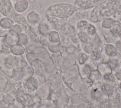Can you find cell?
I'll use <instances>...</instances> for the list:
<instances>
[{
  "label": "cell",
  "instance_id": "cell-22",
  "mask_svg": "<svg viewBox=\"0 0 121 108\" xmlns=\"http://www.w3.org/2000/svg\"><path fill=\"white\" fill-rule=\"evenodd\" d=\"M26 57L27 60V61L29 63H31L35 60L36 59V57L34 53L29 52L26 54Z\"/></svg>",
  "mask_w": 121,
  "mask_h": 108
},
{
  "label": "cell",
  "instance_id": "cell-20",
  "mask_svg": "<svg viewBox=\"0 0 121 108\" xmlns=\"http://www.w3.org/2000/svg\"><path fill=\"white\" fill-rule=\"evenodd\" d=\"M50 42V40L47 35H42L40 37V42L43 45H47Z\"/></svg>",
  "mask_w": 121,
  "mask_h": 108
},
{
  "label": "cell",
  "instance_id": "cell-27",
  "mask_svg": "<svg viewBox=\"0 0 121 108\" xmlns=\"http://www.w3.org/2000/svg\"></svg>",
  "mask_w": 121,
  "mask_h": 108
},
{
  "label": "cell",
  "instance_id": "cell-12",
  "mask_svg": "<svg viewBox=\"0 0 121 108\" xmlns=\"http://www.w3.org/2000/svg\"><path fill=\"white\" fill-rule=\"evenodd\" d=\"M48 35L50 41L52 43H56L59 42L60 39L59 35L57 31L55 30H52Z\"/></svg>",
  "mask_w": 121,
  "mask_h": 108
},
{
  "label": "cell",
  "instance_id": "cell-13",
  "mask_svg": "<svg viewBox=\"0 0 121 108\" xmlns=\"http://www.w3.org/2000/svg\"><path fill=\"white\" fill-rule=\"evenodd\" d=\"M31 65L33 69H34L36 71H38L42 69L44 66V65L43 64L41 61L37 59L35 60L31 63Z\"/></svg>",
  "mask_w": 121,
  "mask_h": 108
},
{
  "label": "cell",
  "instance_id": "cell-9",
  "mask_svg": "<svg viewBox=\"0 0 121 108\" xmlns=\"http://www.w3.org/2000/svg\"><path fill=\"white\" fill-rule=\"evenodd\" d=\"M10 49L11 52L15 55L22 54L25 52V48L23 45L18 44L11 46Z\"/></svg>",
  "mask_w": 121,
  "mask_h": 108
},
{
  "label": "cell",
  "instance_id": "cell-10",
  "mask_svg": "<svg viewBox=\"0 0 121 108\" xmlns=\"http://www.w3.org/2000/svg\"><path fill=\"white\" fill-rule=\"evenodd\" d=\"M14 25V21L10 18H4L0 20V27L10 28L12 26Z\"/></svg>",
  "mask_w": 121,
  "mask_h": 108
},
{
  "label": "cell",
  "instance_id": "cell-17",
  "mask_svg": "<svg viewBox=\"0 0 121 108\" xmlns=\"http://www.w3.org/2000/svg\"><path fill=\"white\" fill-rule=\"evenodd\" d=\"M116 22V21L115 20L111 18H106L103 21L102 25L104 27L109 28L112 27Z\"/></svg>",
  "mask_w": 121,
  "mask_h": 108
},
{
  "label": "cell",
  "instance_id": "cell-14",
  "mask_svg": "<svg viewBox=\"0 0 121 108\" xmlns=\"http://www.w3.org/2000/svg\"><path fill=\"white\" fill-rule=\"evenodd\" d=\"M18 41L17 44L20 45H26L28 41V37L27 35L25 33H19Z\"/></svg>",
  "mask_w": 121,
  "mask_h": 108
},
{
  "label": "cell",
  "instance_id": "cell-15",
  "mask_svg": "<svg viewBox=\"0 0 121 108\" xmlns=\"http://www.w3.org/2000/svg\"><path fill=\"white\" fill-rule=\"evenodd\" d=\"M30 28L32 32L35 36H38L40 33L39 31V24L38 22H34L31 24Z\"/></svg>",
  "mask_w": 121,
  "mask_h": 108
},
{
  "label": "cell",
  "instance_id": "cell-11",
  "mask_svg": "<svg viewBox=\"0 0 121 108\" xmlns=\"http://www.w3.org/2000/svg\"><path fill=\"white\" fill-rule=\"evenodd\" d=\"M34 73V69L32 66H26L22 70V75L25 79H28L32 76Z\"/></svg>",
  "mask_w": 121,
  "mask_h": 108
},
{
  "label": "cell",
  "instance_id": "cell-7",
  "mask_svg": "<svg viewBox=\"0 0 121 108\" xmlns=\"http://www.w3.org/2000/svg\"><path fill=\"white\" fill-rule=\"evenodd\" d=\"M41 17L40 14L37 11H32L30 12L27 15L26 19L30 23L34 22H38L40 21Z\"/></svg>",
  "mask_w": 121,
  "mask_h": 108
},
{
  "label": "cell",
  "instance_id": "cell-24",
  "mask_svg": "<svg viewBox=\"0 0 121 108\" xmlns=\"http://www.w3.org/2000/svg\"><path fill=\"white\" fill-rule=\"evenodd\" d=\"M87 31L88 34L90 35H94L96 32V29L95 27L91 24H88L87 27H86Z\"/></svg>",
  "mask_w": 121,
  "mask_h": 108
},
{
  "label": "cell",
  "instance_id": "cell-1",
  "mask_svg": "<svg viewBox=\"0 0 121 108\" xmlns=\"http://www.w3.org/2000/svg\"><path fill=\"white\" fill-rule=\"evenodd\" d=\"M76 11L75 7L69 3H59L50 7L46 12L47 15L61 18L72 16Z\"/></svg>",
  "mask_w": 121,
  "mask_h": 108
},
{
  "label": "cell",
  "instance_id": "cell-5",
  "mask_svg": "<svg viewBox=\"0 0 121 108\" xmlns=\"http://www.w3.org/2000/svg\"><path fill=\"white\" fill-rule=\"evenodd\" d=\"M52 23L48 18L43 20L39 24V31L42 35H48L52 31Z\"/></svg>",
  "mask_w": 121,
  "mask_h": 108
},
{
  "label": "cell",
  "instance_id": "cell-25",
  "mask_svg": "<svg viewBox=\"0 0 121 108\" xmlns=\"http://www.w3.org/2000/svg\"><path fill=\"white\" fill-rule=\"evenodd\" d=\"M8 57L5 55H0V68L6 64Z\"/></svg>",
  "mask_w": 121,
  "mask_h": 108
},
{
  "label": "cell",
  "instance_id": "cell-21",
  "mask_svg": "<svg viewBox=\"0 0 121 108\" xmlns=\"http://www.w3.org/2000/svg\"><path fill=\"white\" fill-rule=\"evenodd\" d=\"M10 32V29L0 27V37H6Z\"/></svg>",
  "mask_w": 121,
  "mask_h": 108
},
{
  "label": "cell",
  "instance_id": "cell-18",
  "mask_svg": "<svg viewBox=\"0 0 121 108\" xmlns=\"http://www.w3.org/2000/svg\"><path fill=\"white\" fill-rule=\"evenodd\" d=\"M89 23L86 20H81L79 21L77 24V29L82 31L84 29L86 28Z\"/></svg>",
  "mask_w": 121,
  "mask_h": 108
},
{
  "label": "cell",
  "instance_id": "cell-3",
  "mask_svg": "<svg viewBox=\"0 0 121 108\" xmlns=\"http://www.w3.org/2000/svg\"><path fill=\"white\" fill-rule=\"evenodd\" d=\"M102 0H76L75 6L78 9H87L98 4Z\"/></svg>",
  "mask_w": 121,
  "mask_h": 108
},
{
  "label": "cell",
  "instance_id": "cell-4",
  "mask_svg": "<svg viewBox=\"0 0 121 108\" xmlns=\"http://www.w3.org/2000/svg\"><path fill=\"white\" fill-rule=\"evenodd\" d=\"M18 39V34L13 31L10 30L9 34L2 39V42L5 46L10 47L13 45L17 44Z\"/></svg>",
  "mask_w": 121,
  "mask_h": 108
},
{
  "label": "cell",
  "instance_id": "cell-23",
  "mask_svg": "<svg viewBox=\"0 0 121 108\" xmlns=\"http://www.w3.org/2000/svg\"><path fill=\"white\" fill-rule=\"evenodd\" d=\"M9 29H10V30L16 32L17 34H18L19 33H20V32L22 30V27H20V26H19L17 24L14 25Z\"/></svg>",
  "mask_w": 121,
  "mask_h": 108
},
{
  "label": "cell",
  "instance_id": "cell-19",
  "mask_svg": "<svg viewBox=\"0 0 121 108\" xmlns=\"http://www.w3.org/2000/svg\"><path fill=\"white\" fill-rule=\"evenodd\" d=\"M14 20L18 23L21 24L22 25L26 24V20L25 18L21 14H17L16 15L14 18Z\"/></svg>",
  "mask_w": 121,
  "mask_h": 108
},
{
  "label": "cell",
  "instance_id": "cell-8",
  "mask_svg": "<svg viewBox=\"0 0 121 108\" xmlns=\"http://www.w3.org/2000/svg\"><path fill=\"white\" fill-rule=\"evenodd\" d=\"M28 4V1L27 0H19L16 3L14 8L17 11L22 12L27 9Z\"/></svg>",
  "mask_w": 121,
  "mask_h": 108
},
{
  "label": "cell",
  "instance_id": "cell-2",
  "mask_svg": "<svg viewBox=\"0 0 121 108\" xmlns=\"http://www.w3.org/2000/svg\"><path fill=\"white\" fill-rule=\"evenodd\" d=\"M119 2L113 1L107 9L105 8V1L96 7L92 11L90 18L92 21L96 22L101 20L104 18L110 16L118 8L120 5Z\"/></svg>",
  "mask_w": 121,
  "mask_h": 108
},
{
  "label": "cell",
  "instance_id": "cell-6",
  "mask_svg": "<svg viewBox=\"0 0 121 108\" xmlns=\"http://www.w3.org/2000/svg\"><path fill=\"white\" fill-rule=\"evenodd\" d=\"M34 53L36 58L40 61L45 60L48 59L49 54L46 50L43 47H38L35 49Z\"/></svg>",
  "mask_w": 121,
  "mask_h": 108
},
{
  "label": "cell",
  "instance_id": "cell-26",
  "mask_svg": "<svg viewBox=\"0 0 121 108\" xmlns=\"http://www.w3.org/2000/svg\"><path fill=\"white\" fill-rule=\"evenodd\" d=\"M4 0H0V3H1V2H2Z\"/></svg>",
  "mask_w": 121,
  "mask_h": 108
},
{
  "label": "cell",
  "instance_id": "cell-16",
  "mask_svg": "<svg viewBox=\"0 0 121 108\" xmlns=\"http://www.w3.org/2000/svg\"><path fill=\"white\" fill-rule=\"evenodd\" d=\"M2 71L9 76H11L14 74V71L12 67L5 64L2 67H1Z\"/></svg>",
  "mask_w": 121,
  "mask_h": 108
}]
</instances>
